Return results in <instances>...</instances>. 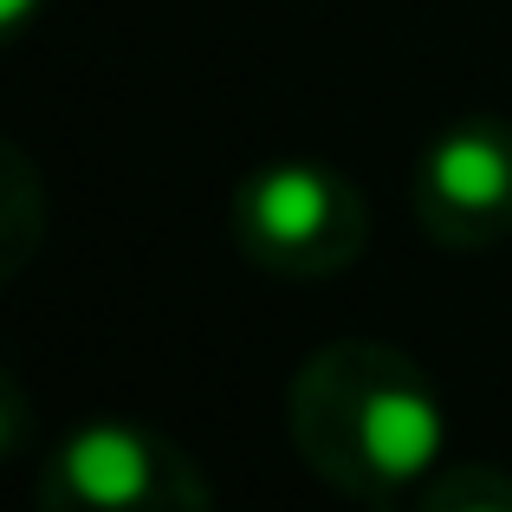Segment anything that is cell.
<instances>
[{
  "label": "cell",
  "mask_w": 512,
  "mask_h": 512,
  "mask_svg": "<svg viewBox=\"0 0 512 512\" xmlns=\"http://www.w3.org/2000/svg\"><path fill=\"white\" fill-rule=\"evenodd\" d=\"M286 435L331 493L357 506H415L448 461V402L409 350L331 338L292 376Z\"/></svg>",
  "instance_id": "1"
},
{
  "label": "cell",
  "mask_w": 512,
  "mask_h": 512,
  "mask_svg": "<svg viewBox=\"0 0 512 512\" xmlns=\"http://www.w3.org/2000/svg\"><path fill=\"white\" fill-rule=\"evenodd\" d=\"M227 221H234V247L279 279H338L370 247L363 188L312 156H273L247 169L227 201Z\"/></svg>",
  "instance_id": "2"
},
{
  "label": "cell",
  "mask_w": 512,
  "mask_h": 512,
  "mask_svg": "<svg viewBox=\"0 0 512 512\" xmlns=\"http://www.w3.org/2000/svg\"><path fill=\"white\" fill-rule=\"evenodd\" d=\"M214 487L182 441L150 422H78L39 467V506L52 512H201Z\"/></svg>",
  "instance_id": "3"
},
{
  "label": "cell",
  "mask_w": 512,
  "mask_h": 512,
  "mask_svg": "<svg viewBox=\"0 0 512 512\" xmlns=\"http://www.w3.org/2000/svg\"><path fill=\"white\" fill-rule=\"evenodd\" d=\"M409 208L448 253H487L512 234V124L461 117L415 150Z\"/></svg>",
  "instance_id": "4"
},
{
  "label": "cell",
  "mask_w": 512,
  "mask_h": 512,
  "mask_svg": "<svg viewBox=\"0 0 512 512\" xmlns=\"http://www.w3.org/2000/svg\"><path fill=\"white\" fill-rule=\"evenodd\" d=\"M422 512H512V474L500 461H441V474L415 493Z\"/></svg>",
  "instance_id": "5"
},
{
  "label": "cell",
  "mask_w": 512,
  "mask_h": 512,
  "mask_svg": "<svg viewBox=\"0 0 512 512\" xmlns=\"http://www.w3.org/2000/svg\"><path fill=\"white\" fill-rule=\"evenodd\" d=\"M0 169H7V201H0V253L7 260H0V273H20L39 247V175L13 143L0 156Z\"/></svg>",
  "instance_id": "6"
},
{
  "label": "cell",
  "mask_w": 512,
  "mask_h": 512,
  "mask_svg": "<svg viewBox=\"0 0 512 512\" xmlns=\"http://www.w3.org/2000/svg\"><path fill=\"white\" fill-rule=\"evenodd\" d=\"M39 7H46V0H0V33H26V26L39 20Z\"/></svg>",
  "instance_id": "7"
}]
</instances>
